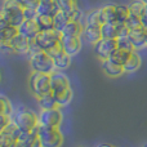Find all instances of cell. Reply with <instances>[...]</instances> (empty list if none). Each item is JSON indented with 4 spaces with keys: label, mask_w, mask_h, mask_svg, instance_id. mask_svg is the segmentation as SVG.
Returning a JSON list of instances; mask_svg holds the SVG:
<instances>
[{
    "label": "cell",
    "mask_w": 147,
    "mask_h": 147,
    "mask_svg": "<svg viewBox=\"0 0 147 147\" xmlns=\"http://www.w3.org/2000/svg\"><path fill=\"white\" fill-rule=\"evenodd\" d=\"M38 119V114L26 106H18L17 109L13 110L12 114V121L21 130H30L39 127Z\"/></svg>",
    "instance_id": "cell-1"
},
{
    "label": "cell",
    "mask_w": 147,
    "mask_h": 147,
    "mask_svg": "<svg viewBox=\"0 0 147 147\" xmlns=\"http://www.w3.org/2000/svg\"><path fill=\"white\" fill-rule=\"evenodd\" d=\"M28 90L32 93L34 97H39L43 94L51 93V74H43L31 71L28 76Z\"/></svg>",
    "instance_id": "cell-2"
},
{
    "label": "cell",
    "mask_w": 147,
    "mask_h": 147,
    "mask_svg": "<svg viewBox=\"0 0 147 147\" xmlns=\"http://www.w3.org/2000/svg\"><path fill=\"white\" fill-rule=\"evenodd\" d=\"M23 7L17 1H4L0 10V14L7 20V22L10 26L18 27L25 21V13Z\"/></svg>",
    "instance_id": "cell-3"
},
{
    "label": "cell",
    "mask_w": 147,
    "mask_h": 147,
    "mask_svg": "<svg viewBox=\"0 0 147 147\" xmlns=\"http://www.w3.org/2000/svg\"><path fill=\"white\" fill-rule=\"evenodd\" d=\"M38 137L40 140L41 147H61L65 140L59 128L40 127V125H39Z\"/></svg>",
    "instance_id": "cell-4"
},
{
    "label": "cell",
    "mask_w": 147,
    "mask_h": 147,
    "mask_svg": "<svg viewBox=\"0 0 147 147\" xmlns=\"http://www.w3.org/2000/svg\"><path fill=\"white\" fill-rule=\"evenodd\" d=\"M28 63H30L31 71L43 72V74H52L54 71L53 58L47 52L40 51L35 54L28 56Z\"/></svg>",
    "instance_id": "cell-5"
},
{
    "label": "cell",
    "mask_w": 147,
    "mask_h": 147,
    "mask_svg": "<svg viewBox=\"0 0 147 147\" xmlns=\"http://www.w3.org/2000/svg\"><path fill=\"white\" fill-rule=\"evenodd\" d=\"M38 117L40 127L61 128V124L63 121V114H62L59 107H54V109L49 110H40Z\"/></svg>",
    "instance_id": "cell-6"
},
{
    "label": "cell",
    "mask_w": 147,
    "mask_h": 147,
    "mask_svg": "<svg viewBox=\"0 0 147 147\" xmlns=\"http://www.w3.org/2000/svg\"><path fill=\"white\" fill-rule=\"evenodd\" d=\"M61 38L62 34L59 31H57L56 28H53V30L49 31H40L36 36L35 41L44 52H48L49 49L61 44Z\"/></svg>",
    "instance_id": "cell-7"
},
{
    "label": "cell",
    "mask_w": 147,
    "mask_h": 147,
    "mask_svg": "<svg viewBox=\"0 0 147 147\" xmlns=\"http://www.w3.org/2000/svg\"><path fill=\"white\" fill-rule=\"evenodd\" d=\"M117 49L116 39H99L93 45V52L99 61H106L110 59L111 54Z\"/></svg>",
    "instance_id": "cell-8"
},
{
    "label": "cell",
    "mask_w": 147,
    "mask_h": 147,
    "mask_svg": "<svg viewBox=\"0 0 147 147\" xmlns=\"http://www.w3.org/2000/svg\"><path fill=\"white\" fill-rule=\"evenodd\" d=\"M51 89L53 96H58V94L71 89L70 79L67 78L66 74H63V71H56L54 70L51 74Z\"/></svg>",
    "instance_id": "cell-9"
},
{
    "label": "cell",
    "mask_w": 147,
    "mask_h": 147,
    "mask_svg": "<svg viewBox=\"0 0 147 147\" xmlns=\"http://www.w3.org/2000/svg\"><path fill=\"white\" fill-rule=\"evenodd\" d=\"M61 47L65 53L70 57H75L79 54L83 47V40L80 36H63L61 38Z\"/></svg>",
    "instance_id": "cell-10"
},
{
    "label": "cell",
    "mask_w": 147,
    "mask_h": 147,
    "mask_svg": "<svg viewBox=\"0 0 147 147\" xmlns=\"http://www.w3.org/2000/svg\"><path fill=\"white\" fill-rule=\"evenodd\" d=\"M20 132L21 129L12 121L0 133V147H13L17 143V137Z\"/></svg>",
    "instance_id": "cell-11"
},
{
    "label": "cell",
    "mask_w": 147,
    "mask_h": 147,
    "mask_svg": "<svg viewBox=\"0 0 147 147\" xmlns=\"http://www.w3.org/2000/svg\"><path fill=\"white\" fill-rule=\"evenodd\" d=\"M129 39L134 51L147 48V28L140 27L134 30H129Z\"/></svg>",
    "instance_id": "cell-12"
},
{
    "label": "cell",
    "mask_w": 147,
    "mask_h": 147,
    "mask_svg": "<svg viewBox=\"0 0 147 147\" xmlns=\"http://www.w3.org/2000/svg\"><path fill=\"white\" fill-rule=\"evenodd\" d=\"M125 28L124 23H120L117 21H111V22H105L101 25V34L102 38L105 39H117L123 30Z\"/></svg>",
    "instance_id": "cell-13"
},
{
    "label": "cell",
    "mask_w": 147,
    "mask_h": 147,
    "mask_svg": "<svg viewBox=\"0 0 147 147\" xmlns=\"http://www.w3.org/2000/svg\"><path fill=\"white\" fill-rule=\"evenodd\" d=\"M39 32H40V30H39V26L36 23V21L25 20L18 26V34L23 35L28 40H35Z\"/></svg>",
    "instance_id": "cell-14"
},
{
    "label": "cell",
    "mask_w": 147,
    "mask_h": 147,
    "mask_svg": "<svg viewBox=\"0 0 147 147\" xmlns=\"http://www.w3.org/2000/svg\"><path fill=\"white\" fill-rule=\"evenodd\" d=\"M30 41L27 38H25L21 34H17L12 40L9 41V45L12 48L13 53L16 54H28V48H30Z\"/></svg>",
    "instance_id": "cell-15"
},
{
    "label": "cell",
    "mask_w": 147,
    "mask_h": 147,
    "mask_svg": "<svg viewBox=\"0 0 147 147\" xmlns=\"http://www.w3.org/2000/svg\"><path fill=\"white\" fill-rule=\"evenodd\" d=\"M38 132H39V127L30 130H21L17 137V143H20L23 147H32L36 141L39 140Z\"/></svg>",
    "instance_id": "cell-16"
},
{
    "label": "cell",
    "mask_w": 147,
    "mask_h": 147,
    "mask_svg": "<svg viewBox=\"0 0 147 147\" xmlns=\"http://www.w3.org/2000/svg\"><path fill=\"white\" fill-rule=\"evenodd\" d=\"M101 67H102V71L106 76L111 79H116V78H120L121 75H124L125 71H124V67L120 66V65H116L110 59H106V61H101Z\"/></svg>",
    "instance_id": "cell-17"
},
{
    "label": "cell",
    "mask_w": 147,
    "mask_h": 147,
    "mask_svg": "<svg viewBox=\"0 0 147 147\" xmlns=\"http://www.w3.org/2000/svg\"><path fill=\"white\" fill-rule=\"evenodd\" d=\"M85 40L88 44H94L102 39V34H101V27H97V26H85L84 25V30L81 34V40Z\"/></svg>",
    "instance_id": "cell-18"
},
{
    "label": "cell",
    "mask_w": 147,
    "mask_h": 147,
    "mask_svg": "<svg viewBox=\"0 0 147 147\" xmlns=\"http://www.w3.org/2000/svg\"><path fill=\"white\" fill-rule=\"evenodd\" d=\"M141 66H142V58H141V56L138 54L137 51H133L129 59L123 67H124L125 74H134L141 69Z\"/></svg>",
    "instance_id": "cell-19"
},
{
    "label": "cell",
    "mask_w": 147,
    "mask_h": 147,
    "mask_svg": "<svg viewBox=\"0 0 147 147\" xmlns=\"http://www.w3.org/2000/svg\"><path fill=\"white\" fill-rule=\"evenodd\" d=\"M70 65H71V57L65 53L63 49L57 56L53 57V66L56 71H65L70 67Z\"/></svg>",
    "instance_id": "cell-20"
},
{
    "label": "cell",
    "mask_w": 147,
    "mask_h": 147,
    "mask_svg": "<svg viewBox=\"0 0 147 147\" xmlns=\"http://www.w3.org/2000/svg\"><path fill=\"white\" fill-rule=\"evenodd\" d=\"M36 98V103H38L39 109L40 110H49V109H54V107H58L57 106V102L56 98H54L53 93H47L43 94V96H39L35 97Z\"/></svg>",
    "instance_id": "cell-21"
},
{
    "label": "cell",
    "mask_w": 147,
    "mask_h": 147,
    "mask_svg": "<svg viewBox=\"0 0 147 147\" xmlns=\"http://www.w3.org/2000/svg\"><path fill=\"white\" fill-rule=\"evenodd\" d=\"M38 13L39 14H43V16L54 17V16L58 13V8H57L56 3H54L53 0H41L38 7Z\"/></svg>",
    "instance_id": "cell-22"
},
{
    "label": "cell",
    "mask_w": 147,
    "mask_h": 147,
    "mask_svg": "<svg viewBox=\"0 0 147 147\" xmlns=\"http://www.w3.org/2000/svg\"><path fill=\"white\" fill-rule=\"evenodd\" d=\"M83 30H84V25L80 21H70L61 34L63 36H80L81 38Z\"/></svg>",
    "instance_id": "cell-23"
},
{
    "label": "cell",
    "mask_w": 147,
    "mask_h": 147,
    "mask_svg": "<svg viewBox=\"0 0 147 147\" xmlns=\"http://www.w3.org/2000/svg\"><path fill=\"white\" fill-rule=\"evenodd\" d=\"M85 20V26H97L101 27L102 25V18H101V8H96L92 9L84 16Z\"/></svg>",
    "instance_id": "cell-24"
},
{
    "label": "cell",
    "mask_w": 147,
    "mask_h": 147,
    "mask_svg": "<svg viewBox=\"0 0 147 147\" xmlns=\"http://www.w3.org/2000/svg\"><path fill=\"white\" fill-rule=\"evenodd\" d=\"M130 54H132V52L130 51H125V49L117 48L116 51L111 54L110 61H112L114 63H116V65H120V66H124V65L127 63V61L129 59Z\"/></svg>",
    "instance_id": "cell-25"
},
{
    "label": "cell",
    "mask_w": 147,
    "mask_h": 147,
    "mask_svg": "<svg viewBox=\"0 0 147 147\" xmlns=\"http://www.w3.org/2000/svg\"><path fill=\"white\" fill-rule=\"evenodd\" d=\"M116 41H117V48L125 49V51H130V52L134 51L132 43H130V39H129V30H128L127 27L120 32V35L117 36Z\"/></svg>",
    "instance_id": "cell-26"
},
{
    "label": "cell",
    "mask_w": 147,
    "mask_h": 147,
    "mask_svg": "<svg viewBox=\"0 0 147 147\" xmlns=\"http://www.w3.org/2000/svg\"><path fill=\"white\" fill-rule=\"evenodd\" d=\"M70 17L67 13L65 12H61V10H58V13H57L56 16L53 17V26L54 28H56L57 31H59V32H62L63 31V28L67 26V23L70 22Z\"/></svg>",
    "instance_id": "cell-27"
},
{
    "label": "cell",
    "mask_w": 147,
    "mask_h": 147,
    "mask_svg": "<svg viewBox=\"0 0 147 147\" xmlns=\"http://www.w3.org/2000/svg\"><path fill=\"white\" fill-rule=\"evenodd\" d=\"M56 98V102H57V106L59 109H63V107H67L70 103H71L72 98H74V90L72 88L69 89V90L63 92V93L58 94V96H54Z\"/></svg>",
    "instance_id": "cell-28"
},
{
    "label": "cell",
    "mask_w": 147,
    "mask_h": 147,
    "mask_svg": "<svg viewBox=\"0 0 147 147\" xmlns=\"http://www.w3.org/2000/svg\"><path fill=\"white\" fill-rule=\"evenodd\" d=\"M36 23L39 26V30L40 31H49V30H53L54 26H53V17L51 16H43V14H39L36 17Z\"/></svg>",
    "instance_id": "cell-29"
},
{
    "label": "cell",
    "mask_w": 147,
    "mask_h": 147,
    "mask_svg": "<svg viewBox=\"0 0 147 147\" xmlns=\"http://www.w3.org/2000/svg\"><path fill=\"white\" fill-rule=\"evenodd\" d=\"M129 8L128 4H115V21L124 23L129 16Z\"/></svg>",
    "instance_id": "cell-30"
},
{
    "label": "cell",
    "mask_w": 147,
    "mask_h": 147,
    "mask_svg": "<svg viewBox=\"0 0 147 147\" xmlns=\"http://www.w3.org/2000/svg\"><path fill=\"white\" fill-rule=\"evenodd\" d=\"M101 18L102 23L115 21V4H106L101 7Z\"/></svg>",
    "instance_id": "cell-31"
},
{
    "label": "cell",
    "mask_w": 147,
    "mask_h": 147,
    "mask_svg": "<svg viewBox=\"0 0 147 147\" xmlns=\"http://www.w3.org/2000/svg\"><path fill=\"white\" fill-rule=\"evenodd\" d=\"M56 3L58 10L65 13H70L75 8H78V1L76 0H53Z\"/></svg>",
    "instance_id": "cell-32"
},
{
    "label": "cell",
    "mask_w": 147,
    "mask_h": 147,
    "mask_svg": "<svg viewBox=\"0 0 147 147\" xmlns=\"http://www.w3.org/2000/svg\"><path fill=\"white\" fill-rule=\"evenodd\" d=\"M125 27L128 30H134V28H140V27H143L142 26V22H141V17L140 16H136L133 13H129L128 18L125 20L124 22Z\"/></svg>",
    "instance_id": "cell-33"
},
{
    "label": "cell",
    "mask_w": 147,
    "mask_h": 147,
    "mask_svg": "<svg viewBox=\"0 0 147 147\" xmlns=\"http://www.w3.org/2000/svg\"><path fill=\"white\" fill-rule=\"evenodd\" d=\"M13 110H14V107H13L12 102H10L5 96H1V94H0V114L12 116Z\"/></svg>",
    "instance_id": "cell-34"
},
{
    "label": "cell",
    "mask_w": 147,
    "mask_h": 147,
    "mask_svg": "<svg viewBox=\"0 0 147 147\" xmlns=\"http://www.w3.org/2000/svg\"><path fill=\"white\" fill-rule=\"evenodd\" d=\"M145 7H146V4L142 1V0H132V1L128 4L129 12L133 13V14H136V16H140V17L143 13V10H145Z\"/></svg>",
    "instance_id": "cell-35"
},
{
    "label": "cell",
    "mask_w": 147,
    "mask_h": 147,
    "mask_svg": "<svg viewBox=\"0 0 147 147\" xmlns=\"http://www.w3.org/2000/svg\"><path fill=\"white\" fill-rule=\"evenodd\" d=\"M17 34H18V27H14V26H10V25L7 26L4 30L0 31V36L3 38V40L5 43H9Z\"/></svg>",
    "instance_id": "cell-36"
},
{
    "label": "cell",
    "mask_w": 147,
    "mask_h": 147,
    "mask_svg": "<svg viewBox=\"0 0 147 147\" xmlns=\"http://www.w3.org/2000/svg\"><path fill=\"white\" fill-rule=\"evenodd\" d=\"M23 13H25V20H31L35 21L36 17L39 16L38 9H32V8H23Z\"/></svg>",
    "instance_id": "cell-37"
},
{
    "label": "cell",
    "mask_w": 147,
    "mask_h": 147,
    "mask_svg": "<svg viewBox=\"0 0 147 147\" xmlns=\"http://www.w3.org/2000/svg\"><path fill=\"white\" fill-rule=\"evenodd\" d=\"M12 123V116L9 115H4V114H0V133L8 127V125Z\"/></svg>",
    "instance_id": "cell-38"
},
{
    "label": "cell",
    "mask_w": 147,
    "mask_h": 147,
    "mask_svg": "<svg viewBox=\"0 0 147 147\" xmlns=\"http://www.w3.org/2000/svg\"><path fill=\"white\" fill-rule=\"evenodd\" d=\"M41 0H20V4L23 8H32V9H38L39 4Z\"/></svg>",
    "instance_id": "cell-39"
},
{
    "label": "cell",
    "mask_w": 147,
    "mask_h": 147,
    "mask_svg": "<svg viewBox=\"0 0 147 147\" xmlns=\"http://www.w3.org/2000/svg\"><path fill=\"white\" fill-rule=\"evenodd\" d=\"M67 14H69V17L71 21H80L81 18H83V12L79 9V7L75 8L74 10H71L70 13H67Z\"/></svg>",
    "instance_id": "cell-40"
},
{
    "label": "cell",
    "mask_w": 147,
    "mask_h": 147,
    "mask_svg": "<svg viewBox=\"0 0 147 147\" xmlns=\"http://www.w3.org/2000/svg\"><path fill=\"white\" fill-rule=\"evenodd\" d=\"M141 22H142L143 27L147 28V5L145 7V10H143V13L141 14Z\"/></svg>",
    "instance_id": "cell-41"
},
{
    "label": "cell",
    "mask_w": 147,
    "mask_h": 147,
    "mask_svg": "<svg viewBox=\"0 0 147 147\" xmlns=\"http://www.w3.org/2000/svg\"><path fill=\"white\" fill-rule=\"evenodd\" d=\"M7 26H9V23H8V22H7V20H5V18L3 17L1 14H0V31L4 30V28L7 27Z\"/></svg>",
    "instance_id": "cell-42"
},
{
    "label": "cell",
    "mask_w": 147,
    "mask_h": 147,
    "mask_svg": "<svg viewBox=\"0 0 147 147\" xmlns=\"http://www.w3.org/2000/svg\"><path fill=\"white\" fill-rule=\"evenodd\" d=\"M97 147H116V146L109 145V143H102V145H99V146H97Z\"/></svg>",
    "instance_id": "cell-43"
},
{
    "label": "cell",
    "mask_w": 147,
    "mask_h": 147,
    "mask_svg": "<svg viewBox=\"0 0 147 147\" xmlns=\"http://www.w3.org/2000/svg\"><path fill=\"white\" fill-rule=\"evenodd\" d=\"M5 44H7V43H5V41H4V40H3V38H1V36H0V49H1V48H3V47H4V45H5Z\"/></svg>",
    "instance_id": "cell-44"
},
{
    "label": "cell",
    "mask_w": 147,
    "mask_h": 147,
    "mask_svg": "<svg viewBox=\"0 0 147 147\" xmlns=\"http://www.w3.org/2000/svg\"><path fill=\"white\" fill-rule=\"evenodd\" d=\"M4 1H17V3H20V0H4Z\"/></svg>",
    "instance_id": "cell-45"
},
{
    "label": "cell",
    "mask_w": 147,
    "mask_h": 147,
    "mask_svg": "<svg viewBox=\"0 0 147 147\" xmlns=\"http://www.w3.org/2000/svg\"><path fill=\"white\" fill-rule=\"evenodd\" d=\"M13 147H23V146H21V145H20V143H16V145H14V146H13Z\"/></svg>",
    "instance_id": "cell-46"
},
{
    "label": "cell",
    "mask_w": 147,
    "mask_h": 147,
    "mask_svg": "<svg viewBox=\"0 0 147 147\" xmlns=\"http://www.w3.org/2000/svg\"><path fill=\"white\" fill-rule=\"evenodd\" d=\"M142 1H143V3H145V4H146V5H147V0H142Z\"/></svg>",
    "instance_id": "cell-47"
},
{
    "label": "cell",
    "mask_w": 147,
    "mask_h": 147,
    "mask_svg": "<svg viewBox=\"0 0 147 147\" xmlns=\"http://www.w3.org/2000/svg\"><path fill=\"white\" fill-rule=\"evenodd\" d=\"M0 80H1V74H0Z\"/></svg>",
    "instance_id": "cell-48"
}]
</instances>
